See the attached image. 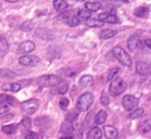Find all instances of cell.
<instances>
[{"mask_svg": "<svg viewBox=\"0 0 151 139\" xmlns=\"http://www.w3.org/2000/svg\"><path fill=\"white\" fill-rule=\"evenodd\" d=\"M112 53H113L114 57H115V58L120 61V63H122L124 66H127V68L132 66L133 60H132L131 54L128 53V52H126L122 47H120V46L114 47L113 50H112Z\"/></svg>", "mask_w": 151, "mask_h": 139, "instance_id": "6da1fadb", "label": "cell"}, {"mask_svg": "<svg viewBox=\"0 0 151 139\" xmlns=\"http://www.w3.org/2000/svg\"><path fill=\"white\" fill-rule=\"evenodd\" d=\"M93 100H95V97H93L91 92H85V94L81 95L78 97V99H77V103H76V107L78 109V111L85 112L87 110H89Z\"/></svg>", "mask_w": 151, "mask_h": 139, "instance_id": "7a4b0ae2", "label": "cell"}, {"mask_svg": "<svg viewBox=\"0 0 151 139\" xmlns=\"http://www.w3.org/2000/svg\"><path fill=\"white\" fill-rule=\"evenodd\" d=\"M62 83V78L59 75H44L37 79V84L40 87H53Z\"/></svg>", "mask_w": 151, "mask_h": 139, "instance_id": "3957f363", "label": "cell"}, {"mask_svg": "<svg viewBox=\"0 0 151 139\" xmlns=\"http://www.w3.org/2000/svg\"><path fill=\"white\" fill-rule=\"evenodd\" d=\"M125 89H126V84H125V81L122 79V78H114L111 81V84H110V87H109V91L112 96L114 97H116V96L121 95L122 92L125 91Z\"/></svg>", "mask_w": 151, "mask_h": 139, "instance_id": "277c9868", "label": "cell"}, {"mask_svg": "<svg viewBox=\"0 0 151 139\" xmlns=\"http://www.w3.org/2000/svg\"><path fill=\"white\" fill-rule=\"evenodd\" d=\"M39 104H40V101L36 98H33L27 100V101L23 102L22 105H21V108H22V111L24 113H26L28 115H32V114H34L38 110Z\"/></svg>", "mask_w": 151, "mask_h": 139, "instance_id": "5b68a950", "label": "cell"}, {"mask_svg": "<svg viewBox=\"0 0 151 139\" xmlns=\"http://www.w3.org/2000/svg\"><path fill=\"white\" fill-rule=\"evenodd\" d=\"M122 104H123V108L126 111H133L137 107L138 99L135 96H132V95L124 96L123 100H122Z\"/></svg>", "mask_w": 151, "mask_h": 139, "instance_id": "8992f818", "label": "cell"}, {"mask_svg": "<svg viewBox=\"0 0 151 139\" xmlns=\"http://www.w3.org/2000/svg\"><path fill=\"white\" fill-rule=\"evenodd\" d=\"M40 61V59L37 55H32V54H25L23 57L19 59V63L21 65H25V66H35L37 65Z\"/></svg>", "mask_w": 151, "mask_h": 139, "instance_id": "52a82bcc", "label": "cell"}, {"mask_svg": "<svg viewBox=\"0 0 151 139\" xmlns=\"http://www.w3.org/2000/svg\"><path fill=\"white\" fill-rule=\"evenodd\" d=\"M141 44H142V41L140 40V38L138 37L137 35H133L127 40V46L131 51H135L141 48Z\"/></svg>", "mask_w": 151, "mask_h": 139, "instance_id": "ba28073f", "label": "cell"}, {"mask_svg": "<svg viewBox=\"0 0 151 139\" xmlns=\"http://www.w3.org/2000/svg\"><path fill=\"white\" fill-rule=\"evenodd\" d=\"M97 20L101 22V23H110V24H114L117 23L119 20L115 14H111V13H100L97 17Z\"/></svg>", "mask_w": 151, "mask_h": 139, "instance_id": "9c48e42d", "label": "cell"}, {"mask_svg": "<svg viewBox=\"0 0 151 139\" xmlns=\"http://www.w3.org/2000/svg\"><path fill=\"white\" fill-rule=\"evenodd\" d=\"M34 50H35V44L31 40L23 41V42L19 46V51H20L21 53L28 54L29 52H32V51H34Z\"/></svg>", "mask_w": 151, "mask_h": 139, "instance_id": "30bf717a", "label": "cell"}, {"mask_svg": "<svg viewBox=\"0 0 151 139\" xmlns=\"http://www.w3.org/2000/svg\"><path fill=\"white\" fill-rule=\"evenodd\" d=\"M103 132H104V136H106L108 139H116L117 138V129L115 127L111 125H106L103 127Z\"/></svg>", "mask_w": 151, "mask_h": 139, "instance_id": "8fae6325", "label": "cell"}, {"mask_svg": "<svg viewBox=\"0 0 151 139\" xmlns=\"http://www.w3.org/2000/svg\"><path fill=\"white\" fill-rule=\"evenodd\" d=\"M136 71L140 75L150 74V64H148L146 62H138L136 64Z\"/></svg>", "mask_w": 151, "mask_h": 139, "instance_id": "7c38bea8", "label": "cell"}, {"mask_svg": "<svg viewBox=\"0 0 151 139\" xmlns=\"http://www.w3.org/2000/svg\"><path fill=\"white\" fill-rule=\"evenodd\" d=\"M36 36L40 39H45V40H50V39H53L55 36L51 32H49L48 30H44V28H39L36 31Z\"/></svg>", "mask_w": 151, "mask_h": 139, "instance_id": "4fadbf2b", "label": "cell"}, {"mask_svg": "<svg viewBox=\"0 0 151 139\" xmlns=\"http://www.w3.org/2000/svg\"><path fill=\"white\" fill-rule=\"evenodd\" d=\"M2 89L4 91H12V92H17L20 91L22 89V85L20 83H6L2 85Z\"/></svg>", "mask_w": 151, "mask_h": 139, "instance_id": "5bb4252c", "label": "cell"}, {"mask_svg": "<svg viewBox=\"0 0 151 139\" xmlns=\"http://www.w3.org/2000/svg\"><path fill=\"white\" fill-rule=\"evenodd\" d=\"M101 137H102V130L97 126L93 127L87 133V139H101Z\"/></svg>", "mask_w": 151, "mask_h": 139, "instance_id": "9a60e30c", "label": "cell"}, {"mask_svg": "<svg viewBox=\"0 0 151 139\" xmlns=\"http://www.w3.org/2000/svg\"><path fill=\"white\" fill-rule=\"evenodd\" d=\"M0 103H6V104H11L15 107L17 105V100L12 96H8V95H0Z\"/></svg>", "mask_w": 151, "mask_h": 139, "instance_id": "2e32d148", "label": "cell"}, {"mask_svg": "<svg viewBox=\"0 0 151 139\" xmlns=\"http://www.w3.org/2000/svg\"><path fill=\"white\" fill-rule=\"evenodd\" d=\"M134 14L137 17H141V19H146L149 17L150 14V9L147 7H139L134 11Z\"/></svg>", "mask_w": 151, "mask_h": 139, "instance_id": "e0dca14e", "label": "cell"}, {"mask_svg": "<svg viewBox=\"0 0 151 139\" xmlns=\"http://www.w3.org/2000/svg\"><path fill=\"white\" fill-rule=\"evenodd\" d=\"M73 132H74V127H73L72 123L69 122H63L61 124V133L64 134L65 136L72 135Z\"/></svg>", "mask_w": 151, "mask_h": 139, "instance_id": "ac0fdd59", "label": "cell"}, {"mask_svg": "<svg viewBox=\"0 0 151 139\" xmlns=\"http://www.w3.org/2000/svg\"><path fill=\"white\" fill-rule=\"evenodd\" d=\"M79 85L82 86L83 88H88L93 86V77L89 75H84L81 79H79Z\"/></svg>", "mask_w": 151, "mask_h": 139, "instance_id": "d6986e66", "label": "cell"}, {"mask_svg": "<svg viewBox=\"0 0 151 139\" xmlns=\"http://www.w3.org/2000/svg\"><path fill=\"white\" fill-rule=\"evenodd\" d=\"M53 7L58 12H62V11H64L66 8L69 7V4L66 2L65 0H55L53 1Z\"/></svg>", "mask_w": 151, "mask_h": 139, "instance_id": "ffe728a7", "label": "cell"}, {"mask_svg": "<svg viewBox=\"0 0 151 139\" xmlns=\"http://www.w3.org/2000/svg\"><path fill=\"white\" fill-rule=\"evenodd\" d=\"M9 51V42L6 38L0 37V57H4Z\"/></svg>", "mask_w": 151, "mask_h": 139, "instance_id": "44dd1931", "label": "cell"}, {"mask_svg": "<svg viewBox=\"0 0 151 139\" xmlns=\"http://www.w3.org/2000/svg\"><path fill=\"white\" fill-rule=\"evenodd\" d=\"M85 8L86 10H88L91 13V12H96V11H99L100 9H102V4L100 2H86Z\"/></svg>", "mask_w": 151, "mask_h": 139, "instance_id": "7402d4cb", "label": "cell"}, {"mask_svg": "<svg viewBox=\"0 0 151 139\" xmlns=\"http://www.w3.org/2000/svg\"><path fill=\"white\" fill-rule=\"evenodd\" d=\"M117 34L116 31H114V30H109V28H106V30H102V31L100 32V38L101 39H109V38H112L114 37L115 35Z\"/></svg>", "mask_w": 151, "mask_h": 139, "instance_id": "603a6c76", "label": "cell"}, {"mask_svg": "<svg viewBox=\"0 0 151 139\" xmlns=\"http://www.w3.org/2000/svg\"><path fill=\"white\" fill-rule=\"evenodd\" d=\"M106 117H108V113H106L104 110H101V111H99L98 114L96 115L95 122H96V124H98V125H102V124H104V122H106Z\"/></svg>", "mask_w": 151, "mask_h": 139, "instance_id": "cb8c5ba5", "label": "cell"}, {"mask_svg": "<svg viewBox=\"0 0 151 139\" xmlns=\"http://www.w3.org/2000/svg\"><path fill=\"white\" fill-rule=\"evenodd\" d=\"M2 132L7 135H13L17 130V124H9V125L2 126Z\"/></svg>", "mask_w": 151, "mask_h": 139, "instance_id": "d4e9b609", "label": "cell"}, {"mask_svg": "<svg viewBox=\"0 0 151 139\" xmlns=\"http://www.w3.org/2000/svg\"><path fill=\"white\" fill-rule=\"evenodd\" d=\"M17 76V73L12 72L11 70H7V68H0V78H14Z\"/></svg>", "mask_w": 151, "mask_h": 139, "instance_id": "484cf974", "label": "cell"}, {"mask_svg": "<svg viewBox=\"0 0 151 139\" xmlns=\"http://www.w3.org/2000/svg\"><path fill=\"white\" fill-rule=\"evenodd\" d=\"M65 23L71 27H75V26H78V25H79V23H81V20H79L76 15H73V17H68V19H66Z\"/></svg>", "mask_w": 151, "mask_h": 139, "instance_id": "4316f807", "label": "cell"}, {"mask_svg": "<svg viewBox=\"0 0 151 139\" xmlns=\"http://www.w3.org/2000/svg\"><path fill=\"white\" fill-rule=\"evenodd\" d=\"M139 132H141L142 134H147L150 132V120L141 122V124L139 125Z\"/></svg>", "mask_w": 151, "mask_h": 139, "instance_id": "83f0119b", "label": "cell"}, {"mask_svg": "<svg viewBox=\"0 0 151 139\" xmlns=\"http://www.w3.org/2000/svg\"><path fill=\"white\" fill-rule=\"evenodd\" d=\"M78 117V112L75 111V110H73L72 112L68 113L65 115V122H69V123H72L74 121H76Z\"/></svg>", "mask_w": 151, "mask_h": 139, "instance_id": "f1b7e54d", "label": "cell"}, {"mask_svg": "<svg viewBox=\"0 0 151 139\" xmlns=\"http://www.w3.org/2000/svg\"><path fill=\"white\" fill-rule=\"evenodd\" d=\"M144 109L142 108H139V109H136L134 112H132L131 114H129V119L132 120H136V119H139V117H141V116L144 115Z\"/></svg>", "mask_w": 151, "mask_h": 139, "instance_id": "f546056e", "label": "cell"}, {"mask_svg": "<svg viewBox=\"0 0 151 139\" xmlns=\"http://www.w3.org/2000/svg\"><path fill=\"white\" fill-rule=\"evenodd\" d=\"M90 17H91V13H90L88 10H86V9H82V10L78 11V15H77V17L78 19H83V20H89Z\"/></svg>", "mask_w": 151, "mask_h": 139, "instance_id": "4dcf8cb0", "label": "cell"}, {"mask_svg": "<svg viewBox=\"0 0 151 139\" xmlns=\"http://www.w3.org/2000/svg\"><path fill=\"white\" fill-rule=\"evenodd\" d=\"M33 26H34V23H33L32 21H26V22L21 24V31L29 32L33 30Z\"/></svg>", "mask_w": 151, "mask_h": 139, "instance_id": "1f68e13d", "label": "cell"}, {"mask_svg": "<svg viewBox=\"0 0 151 139\" xmlns=\"http://www.w3.org/2000/svg\"><path fill=\"white\" fill-rule=\"evenodd\" d=\"M9 113V105L6 103H0V117H4Z\"/></svg>", "mask_w": 151, "mask_h": 139, "instance_id": "d6a6232c", "label": "cell"}, {"mask_svg": "<svg viewBox=\"0 0 151 139\" xmlns=\"http://www.w3.org/2000/svg\"><path fill=\"white\" fill-rule=\"evenodd\" d=\"M119 72H120V68H112V70H110L109 74H108V81H112V79H114L115 76L119 74Z\"/></svg>", "mask_w": 151, "mask_h": 139, "instance_id": "836d02e7", "label": "cell"}, {"mask_svg": "<svg viewBox=\"0 0 151 139\" xmlns=\"http://www.w3.org/2000/svg\"><path fill=\"white\" fill-rule=\"evenodd\" d=\"M86 24L90 27H100L101 26V22H99L98 20H93V19H89L86 21Z\"/></svg>", "mask_w": 151, "mask_h": 139, "instance_id": "e575fe53", "label": "cell"}, {"mask_svg": "<svg viewBox=\"0 0 151 139\" xmlns=\"http://www.w3.org/2000/svg\"><path fill=\"white\" fill-rule=\"evenodd\" d=\"M70 104V101L68 98H62L61 101H60V108H61V110H63V111H65L66 109H68V107H69Z\"/></svg>", "mask_w": 151, "mask_h": 139, "instance_id": "d590c367", "label": "cell"}, {"mask_svg": "<svg viewBox=\"0 0 151 139\" xmlns=\"http://www.w3.org/2000/svg\"><path fill=\"white\" fill-rule=\"evenodd\" d=\"M100 101L103 105H108L109 104V96L106 95V92H102L101 97H100Z\"/></svg>", "mask_w": 151, "mask_h": 139, "instance_id": "8d00e7d4", "label": "cell"}, {"mask_svg": "<svg viewBox=\"0 0 151 139\" xmlns=\"http://www.w3.org/2000/svg\"><path fill=\"white\" fill-rule=\"evenodd\" d=\"M66 91H68V84H66V83L62 84V85L58 88V92L60 94V95H64Z\"/></svg>", "mask_w": 151, "mask_h": 139, "instance_id": "74e56055", "label": "cell"}, {"mask_svg": "<svg viewBox=\"0 0 151 139\" xmlns=\"http://www.w3.org/2000/svg\"><path fill=\"white\" fill-rule=\"evenodd\" d=\"M32 121L31 119H28V117H26V119H23L22 120V125L24 126L26 129H29L31 128V125H32Z\"/></svg>", "mask_w": 151, "mask_h": 139, "instance_id": "f35d334b", "label": "cell"}, {"mask_svg": "<svg viewBox=\"0 0 151 139\" xmlns=\"http://www.w3.org/2000/svg\"><path fill=\"white\" fill-rule=\"evenodd\" d=\"M25 139H37V135L33 132H28L25 135Z\"/></svg>", "mask_w": 151, "mask_h": 139, "instance_id": "ab89813d", "label": "cell"}, {"mask_svg": "<svg viewBox=\"0 0 151 139\" xmlns=\"http://www.w3.org/2000/svg\"><path fill=\"white\" fill-rule=\"evenodd\" d=\"M145 42V46L148 48V49H150V42H151V39L150 38H148V39H146V40L144 41Z\"/></svg>", "mask_w": 151, "mask_h": 139, "instance_id": "60d3db41", "label": "cell"}, {"mask_svg": "<svg viewBox=\"0 0 151 139\" xmlns=\"http://www.w3.org/2000/svg\"><path fill=\"white\" fill-rule=\"evenodd\" d=\"M61 139H74V138H73L72 136L70 135V136H64V137H62Z\"/></svg>", "mask_w": 151, "mask_h": 139, "instance_id": "b9f144b4", "label": "cell"}, {"mask_svg": "<svg viewBox=\"0 0 151 139\" xmlns=\"http://www.w3.org/2000/svg\"><path fill=\"white\" fill-rule=\"evenodd\" d=\"M4 1H7V2H10V4H14V2H17L19 0H4Z\"/></svg>", "mask_w": 151, "mask_h": 139, "instance_id": "7bdbcfd3", "label": "cell"}, {"mask_svg": "<svg viewBox=\"0 0 151 139\" xmlns=\"http://www.w3.org/2000/svg\"><path fill=\"white\" fill-rule=\"evenodd\" d=\"M74 1H79L81 2V1H84V0H74Z\"/></svg>", "mask_w": 151, "mask_h": 139, "instance_id": "ee69618b", "label": "cell"}, {"mask_svg": "<svg viewBox=\"0 0 151 139\" xmlns=\"http://www.w3.org/2000/svg\"><path fill=\"white\" fill-rule=\"evenodd\" d=\"M124 2H128V0H123Z\"/></svg>", "mask_w": 151, "mask_h": 139, "instance_id": "f6af8a7d", "label": "cell"}]
</instances>
